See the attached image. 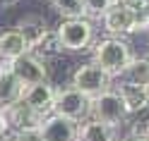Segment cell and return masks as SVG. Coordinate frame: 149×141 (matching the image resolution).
Returning a JSON list of instances; mask_svg holds the SVG:
<instances>
[{
  "mask_svg": "<svg viewBox=\"0 0 149 141\" xmlns=\"http://www.w3.org/2000/svg\"><path fill=\"white\" fill-rule=\"evenodd\" d=\"M132 53H130V45L123 39H116V36H108V39H101L94 45V55H91V62L101 67L111 79L120 77V72L125 69V65L130 62Z\"/></svg>",
  "mask_w": 149,
  "mask_h": 141,
  "instance_id": "1",
  "label": "cell"
},
{
  "mask_svg": "<svg viewBox=\"0 0 149 141\" xmlns=\"http://www.w3.org/2000/svg\"><path fill=\"white\" fill-rule=\"evenodd\" d=\"M89 105H91V98H87L77 89H72L70 84L68 86H55L51 115H58V117H65L74 124H79L89 117Z\"/></svg>",
  "mask_w": 149,
  "mask_h": 141,
  "instance_id": "2",
  "label": "cell"
},
{
  "mask_svg": "<svg viewBox=\"0 0 149 141\" xmlns=\"http://www.w3.org/2000/svg\"><path fill=\"white\" fill-rule=\"evenodd\" d=\"M101 22H104V29L120 39V36L125 34H135L139 29H149V17L142 14L137 10V7H130V5H113L111 10L101 17Z\"/></svg>",
  "mask_w": 149,
  "mask_h": 141,
  "instance_id": "3",
  "label": "cell"
},
{
  "mask_svg": "<svg viewBox=\"0 0 149 141\" xmlns=\"http://www.w3.org/2000/svg\"><path fill=\"white\" fill-rule=\"evenodd\" d=\"M53 34H55V41H58L60 50L79 53V50H87L91 45V41H94V24H91L87 17H79V19H63Z\"/></svg>",
  "mask_w": 149,
  "mask_h": 141,
  "instance_id": "4",
  "label": "cell"
},
{
  "mask_svg": "<svg viewBox=\"0 0 149 141\" xmlns=\"http://www.w3.org/2000/svg\"><path fill=\"white\" fill-rule=\"evenodd\" d=\"M89 117L101 122V124H106V127L118 129L120 124H125V120L130 115H127V110L123 105V100H120V96L116 93V89H108V91H104V93H99V96L91 98Z\"/></svg>",
  "mask_w": 149,
  "mask_h": 141,
  "instance_id": "5",
  "label": "cell"
},
{
  "mask_svg": "<svg viewBox=\"0 0 149 141\" xmlns=\"http://www.w3.org/2000/svg\"><path fill=\"white\" fill-rule=\"evenodd\" d=\"M70 86L77 89L79 93H84L87 98H94L99 93L113 89V79H111L101 67H96L94 62H87V65H79V67L72 72Z\"/></svg>",
  "mask_w": 149,
  "mask_h": 141,
  "instance_id": "6",
  "label": "cell"
},
{
  "mask_svg": "<svg viewBox=\"0 0 149 141\" xmlns=\"http://www.w3.org/2000/svg\"><path fill=\"white\" fill-rule=\"evenodd\" d=\"M10 72L19 79L22 86H31V84L48 81V67L41 58H36L34 53H24L19 58H15L12 62H7Z\"/></svg>",
  "mask_w": 149,
  "mask_h": 141,
  "instance_id": "7",
  "label": "cell"
},
{
  "mask_svg": "<svg viewBox=\"0 0 149 141\" xmlns=\"http://www.w3.org/2000/svg\"><path fill=\"white\" fill-rule=\"evenodd\" d=\"M53 91H55V86H51L48 81L31 84V86H24V89H22L19 103H22V105H26L29 110L39 112V115L48 117L51 110H53Z\"/></svg>",
  "mask_w": 149,
  "mask_h": 141,
  "instance_id": "8",
  "label": "cell"
},
{
  "mask_svg": "<svg viewBox=\"0 0 149 141\" xmlns=\"http://www.w3.org/2000/svg\"><path fill=\"white\" fill-rule=\"evenodd\" d=\"M36 141H77V124L58 115H48L36 129Z\"/></svg>",
  "mask_w": 149,
  "mask_h": 141,
  "instance_id": "9",
  "label": "cell"
},
{
  "mask_svg": "<svg viewBox=\"0 0 149 141\" xmlns=\"http://www.w3.org/2000/svg\"><path fill=\"white\" fill-rule=\"evenodd\" d=\"M15 31L24 39V43H26V48H29V53L39 45L41 41H43V36L48 34L51 29L46 26V22L41 19L39 14H26V17H22L19 22H17V26H15Z\"/></svg>",
  "mask_w": 149,
  "mask_h": 141,
  "instance_id": "10",
  "label": "cell"
},
{
  "mask_svg": "<svg viewBox=\"0 0 149 141\" xmlns=\"http://www.w3.org/2000/svg\"><path fill=\"white\" fill-rule=\"evenodd\" d=\"M120 84H130V86L149 89V55L147 58H130L125 69L120 72Z\"/></svg>",
  "mask_w": 149,
  "mask_h": 141,
  "instance_id": "11",
  "label": "cell"
},
{
  "mask_svg": "<svg viewBox=\"0 0 149 141\" xmlns=\"http://www.w3.org/2000/svg\"><path fill=\"white\" fill-rule=\"evenodd\" d=\"M116 93L120 96L123 105L127 110V115L132 117L137 112H144L147 105V89H139V86H130V84H113Z\"/></svg>",
  "mask_w": 149,
  "mask_h": 141,
  "instance_id": "12",
  "label": "cell"
},
{
  "mask_svg": "<svg viewBox=\"0 0 149 141\" xmlns=\"http://www.w3.org/2000/svg\"><path fill=\"white\" fill-rule=\"evenodd\" d=\"M118 129L106 127L101 122L87 117L84 122L77 124V141H118Z\"/></svg>",
  "mask_w": 149,
  "mask_h": 141,
  "instance_id": "13",
  "label": "cell"
},
{
  "mask_svg": "<svg viewBox=\"0 0 149 141\" xmlns=\"http://www.w3.org/2000/svg\"><path fill=\"white\" fill-rule=\"evenodd\" d=\"M22 89L24 86L19 84V79L10 72L7 62H0V108L17 103L19 96H22Z\"/></svg>",
  "mask_w": 149,
  "mask_h": 141,
  "instance_id": "14",
  "label": "cell"
},
{
  "mask_svg": "<svg viewBox=\"0 0 149 141\" xmlns=\"http://www.w3.org/2000/svg\"><path fill=\"white\" fill-rule=\"evenodd\" d=\"M24 53H29V48L15 29L0 31V62H12L15 58H19Z\"/></svg>",
  "mask_w": 149,
  "mask_h": 141,
  "instance_id": "15",
  "label": "cell"
},
{
  "mask_svg": "<svg viewBox=\"0 0 149 141\" xmlns=\"http://www.w3.org/2000/svg\"><path fill=\"white\" fill-rule=\"evenodd\" d=\"M51 5L63 19H79V17H84V3L82 0H51Z\"/></svg>",
  "mask_w": 149,
  "mask_h": 141,
  "instance_id": "16",
  "label": "cell"
},
{
  "mask_svg": "<svg viewBox=\"0 0 149 141\" xmlns=\"http://www.w3.org/2000/svg\"><path fill=\"white\" fill-rule=\"evenodd\" d=\"M84 3V17H104L113 5H118V0H82Z\"/></svg>",
  "mask_w": 149,
  "mask_h": 141,
  "instance_id": "17",
  "label": "cell"
},
{
  "mask_svg": "<svg viewBox=\"0 0 149 141\" xmlns=\"http://www.w3.org/2000/svg\"><path fill=\"white\" fill-rule=\"evenodd\" d=\"M0 141H36V134H19V131H3Z\"/></svg>",
  "mask_w": 149,
  "mask_h": 141,
  "instance_id": "18",
  "label": "cell"
},
{
  "mask_svg": "<svg viewBox=\"0 0 149 141\" xmlns=\"http://www.w3.org/2000/svg\"><path fill=\"white\" fill-rule=\"evenodd\" d=\"M132 134H137V136H142V139H147V141H149V117L142 122V124H137V127H135Z\"/></svg>",
  "mask_w": 149,
  "mask_h": 141,
  "instance_id": "19",
  "label": "cell"
},
{
  "mask_svg": "<svg viewBox=\"0 0 149 141\" xmlns=\"http://www.w3.org/2000/svg\"><path fill=\"white\" fill-rule=\"evenodd\" d=\"M139 12L149 17V0H142V5H139Z\"/></svg>",
  "mask_w": 149,
  "mask_h": 141,
  "instance_id": "20",
  "label": "cell"
},
{
  "mask_svg": "<svg viewBox=\"0 0 149 141\" xmlns=\"http://www.w3.org/2000/svg\"><path fill=\"white\" fill-rule=\"evenodd\" d=\"M118 141H147V139H142V136H137V134H130L127 139H118Z\"/></svg>",
  "mask_w": 149,
  "mask_h": 141,
  "instance_id": "21",
  "label": "cell"
},
{
  "mask_svg": "<svg viewBox=\"0 0 149 141\" xmlns=\"http://www.w3.org/2000/svg\"><path fill=\"white\" fill-rule=\"evenodd\" d=\"M3 131H7V127H5V120H3V108H0V134Z\"/></svg>",
  "mask_w": 149,
  "mask_h": 141,
  "instance_id": "22",
  "label": "cell"
},
{
  "mask_svg": "<svg viewBox=\"0 0 149 141\" xmlns=\"http://www.w3.org/2000/svg\"><path fill=\"white\" fill-rule=\"evenodd\" d=\"M0 3H3V5H15L17 0H0Z\"/></svg>",
  "mask_w": 149,
  "mask_h": 141,
  "instance_id": "23",
  "label": "cell"
},
{
  "mask_svg": "<svg viewBox=\"0 0 149 141\" xmlns=\"http://www.w3.org/2000/svg\"><path fill=\"white\" fill-rule=\"evenodd\" d=\"M144 110L149 112V89H147V105H144Z\"/></svg>",
  "mask_w": 149,
  "mask_h": 141,
  "instance_id": "24",
  "label": "cell"
}]
</instances>
